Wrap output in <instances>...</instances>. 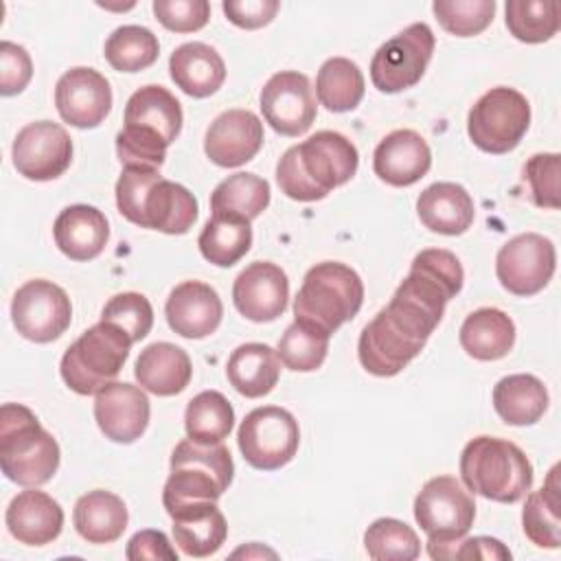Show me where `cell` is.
Masks as SVG:
<instances>
[{
	"label": "cell",
	"mask_w": 561,
	"mask_h": 561,
	"mask_svg": "<svg viewBox=\"0 0 561 561\" xmlns=\"http://www.w3.org/2000/svg\"><path fill=\"white\" fill-rule=\"evenodd\" d=\"M462 283L465 272L454 252L421 250L390 302L362 329L359 364L377 377L401 373L423 351Z\"/></svg>",
	"instance_id": "1"
},
{
	"label": "cell",
	"mask_w": 561,
	"mask_h": 561,
	"mask_svg": "<svg viewBox=\"0 0 561 561\" xmlns=\"http://www.w3.org/2000/svg\"><path fill=\"white\" fill-rule=\"evenodd\" d=\"M357 164V147L344 134L322 129L280 156L276 182L289 199L318 202L346 184L355 175Z\"/></svg>",
	"instance_id": "2"
},
{
	"label": "cell",
	"mask_w": 561,
	"mask_h": 561,
	"mask_svg": "<svg viewBox=\"0 0 561 561\" xmlns=\"http://www.w3.org/2000/svg\"><path fill=\"white\" fill-rule=\"evenodd\" d=\"M182 105L162 85L136 90L123 114V129L116 134V153L123 167L160 169L167 147L180 136Z\"/></svg>",
	"instance_id": "3"
},
{
	"label": "cell",
	"mask_w": 561,
	"mask_h": 561,
	"mask_svg": "<svg viewBox=\"0 0 561 561\" xmlns=\"http://www.w3.org/2000/svg\"><path fill=\"white\" fill-rule=\"evenodd\" d=\"M116 206L127 221L164 234H184L197 219L195 195L149 167L123 169L116 182Z\"/></svg>",
	"instance_id": "4"
},
{
	"label": "cell",
	"mask_w": 561,
	"mask_h": 561,
	"mask_svg": "<svg viewBox=\"0 0 561 561\" xmlns=\"http://www.w3.org/2000/svg\"><path fill=\"white\" fill-rule=\"evenodd\" d=\"M460 478L471 493L493 502L515 504L533 486V465L515 443L495 436H476L460 454Z\"/></svg>",
	"instance_id": "5"
},
{
	"label": "cell",
	"mask_w": 561,
	"mask_h": 561,
	"mask_svg": "<svg viewBox=\"0 0 561 561\" xmlns=\"http://www.w3.org/2000/svg\"><path fill=\"white\" fill-rule=\"evenodd\" d=\"M59 445L22 403L0 408V467L20 486L46 484L59 467Z\"/></svg>",
	"instance_id": "6"
},
{
	"label": "cell",
	"mask_w": 561,
	"mask_h": 561,
	"mask_svg": "<svg viewBox=\"0 0 561 561\" xmlns=\"http://www.w3.org/2000/svg\"><path fill=\"white\" fill-rule=\"evenodd\" d=\"M362 302L364 283L359 274L344 263L322 261L305 274L294 300V316L296 322L333 335L357 316Z\"/></svg>",
	"instance_id": "7"
},
{
	"label": "cell",
	"mask_w": 561,
	"mask_h": 561,
	"mask_svg": "<svg viewBox=\"0 0 561 561\" xmlns=\"http://www.w3.org/2000/svg\"><path fill=\"white\" fill-rule=\"evenodd\" d=\"M234 462L224 443L199 445L184 438L171 454V476L162 491L167 513L188 502H217L230 486Z\"/></svg>",
	"instance_id": "8"
},
{
	"label": "cell",
	"mask_w": 561,
	"mask_h": 561,
	"mask_svg": "<svg viewBox=\"0 0 561 561\" xmlns=\"http://www.w3.org/2000/svg\"><path fill=\"white\" fill-rule=\"evenodd\" d=\"M131 344L123 329L101 320L68 346L59 364L61 379L77 394H96L118 377Z\"/></svg>",
	"instance_id": "9"
},
{
	"label": "cell",
	"mask_w": 561,
	"mask_h": 561,
	"mask_svg": "<svg viewBox=\"0 0 561 561\" xmlns=\"http://www.w3.org/2000/svg\"><path fill=\"white\" fill-rule=\"evenodd\" d=\"M414 519L427 535L430 557L449 559L451 548L473 526V495L454 476H436L414 497Z\"/></svg>",
	"instance_id": "10"
},
{
	"label": "cell",
	"mask_w": 561,
	"mask_h": 561,
	"mask_svg": "<svg viewBox=\"0 0 561 561\" xmlns=\"http://www.w3.org/2000/svg\"><path fill=\"white\" fill-rule=\"evenodd\" d=\"M530 125L528 99L515 88L497 85L484 92L467 116V134L486 153L513 151Z\"/></svg>",
	"instance_id": "11"
},
{
	"label": "cell",
	"mask_w": 561,
	"mask_h": 561,
	"mask_svg": "<svg viewBox=\"0 0 561 561\" xmlns=\"http://www.w3.org/2000/svg\"><path fill=\"white\" fill-rule=\"evenodd\" d=\"M237 443L243 460L261 471L285 467L298 451L300 430L294 414L278 405L254 408L239 425Z\"/></svg>",
	"instance_id": "12"
},
{
	"label": "cell",
	"mask_w": 561,
	"mask_h": 561,
	"mask_svg": "<svg viewBox=\"0 0 561 561\" xmlns=\"http://www.w3.org/2000/svg\"><path fill=\"white\" fill-rule=\"evenodd\" d=\"M434 33L425 22H414L383 42L370 59V81L379 92H403L421 81L434 53Z\"/></svg>",
	"instance_id": "13"
},
{
	"label": "cell",
	"mask_w": 561,
	"mask_h": 561,
	"mask_svg": "<svg viewBox=\"0 0 561 561\" xmlns=\"http://www.w3.org/2000/svg\"><path fill=\"white\" fill-rule=\"evenodd\" d=\"M11 320L22 337L46 344L66 333L72 320V305L59 285L33 278L13 294Z\"/></svg>",
	"instance_id": "14"
},
{
	"label": "cell",
	"mask_w": 561,
	"mask_h": 561,
	"mask_svg": "<svg viewBox=\"0 0 561 561\" xmlns=\"http://www.w3.org/2000/svg\"><path fill=\"white\" fill-rule=\"evenodd\" d=\"M554 267V243L537 232H522L508 239L495 256L497 280L513 296L541 291L550 283Z\"/></svg>",
	"instance_id": "15"
},
{
	"label": "cell",
	"mask_w": 561,
	"mask_h": 561,
	"mask_svg": "<svg viewBox=\"0 0 561 561\" xmlns=\"http://www.w3.org/2000/svg\"><path fill=\"white\" fill-rule=\"evenodd\" d=\"M11 158L18 173L26 180L48 182L70 167L72 140L61 125L53 121H35L18 131Z\"/></svg>",
	"instance_id": "16"
},
{
	"label": "cell",
	"mask_w": 561,
	"mask_h": 561,
	"mask_svg": "<svg viewBox=\"0 0 561 561\" xmlns=\"http://www.w3.org/2000/svg\"><path fill=\"white\" fill-rule=\"evenodd\" d=\"M261 112L265 123L280 136H300L316 121V96L307 75L280 70L261 88Z\"/></svg>",
	"instance_id": "17"
},
{
	"label": "cell",
	"mask_w": 561,
	"mask_h": 561,
	"mask_svg": "<svg viewBox=\"0 0 561 561\" xmlns=\"http://www.w3.org/2000/svg\"><path fill=\"white\" fill-rule=\"evenodd\" d=\"M55 105L68 125L79 129L96 127L112 110L110 81L94 68H70L55 85Z\"/></svg>",
	"instance_id": "18"
},
{
	"label": "cell",
	"mask_w": 561,
	"mask_h": 561,
	"mask_svg": "<svg viewBox=\"0 0 561 561\" xmlns=\"http://www.w3.org/2000/svg\"><path fill=\"white\" fill-rule=\"evenodd\" d=\"M149 399L142 388L127 381H112L94 397V419L105 438L129 445L149 425Z\"/></svg>",
	"instance_id": "19"
},
{
	"label": "cell",
	"mask_w": 561,
	"mask_h": 561,
	"mask_svg": "<svg viewBox=\"0 0 561 561\" xmlns=\"http://www.w3.org/2000/svg\"><path fill=\"white\" fill-rule=\"evenodd\" d=\"M287 298V274L270 261L250 263L232 285V302L237 311L252 322H272L283 316Z\"/></svg>",
	"instance_id": "20"
},
{
	"label": "cell",
	"mask_w": 561,
	"mask_h": 561,
	"mask_svg": "<svg viewBox=\"0 0 561 561\" xmlns=\"http://www.w3.org/2000/svg\"><path fill=\"white\" fill-rule=\"evenodd\" d=\"M263 147V123L250 110H226L208 127L204 151L217 167H241Z\"/></svg>",
	"instance_id": "21"
},
{
	"label": "cell",
	"mask_w": 561,
	"mask_h": 561,
	"mask_svg": "<svg viewBox=\"0 0 561 561\" xmlns=\"http://www.w3.org/2000/svg\"><path fill=\"white\" fill-rule=\"evenodd\" d=\"M164 316L169 327L188 340H202L217 331L224 316L219 294L202 280L175 285L167 298Z\"/></svg>",
	"instance_id": "22"
},
{
	"label": "cell",
	"mask_w": 561,
	"mask_h": 561,
	"mask_svg": "<svg viewBox=\"0 0 561 561\" xmlns=\"http://www.w3.org/2000/svg\"><path fill=\"white\" fill-rule=\"evenodd\" d=\"M432 167V151L414 129H394L375 147L373 169L390 186H410Z\"/></svg>",
	"instance_id": "23"
},
{
	"label": "cell",
	"mask_w": 561,
	"mask_h": 561,
	"mask_svg": "<svg viewBox=\"0 0 561 561\" xmlns=\"http://www.w3.org/2000/svg\"><path fill=\"white\" fill-rule=\"evenodd\" d=\"M7 528L24 546H46L64 528V508L48 493L35 486L20 491L7 506Z\"/></svg>",
	"instance_id": "24"
},
{
	"label": "cell",
	"mask_w": 561,
	"mask_h": 561,
	"mask_svg": "<svg viewBox=\"0 0 561 561\" xmlns=\"http://www.w3.org/2000/svg\"><path fill=\"white\" fill-rule=\"evenodd\" d=\"M169 515L173 519V539L188 557H210L228 537L226 517L215 502H188L173 508Z\"/></svg>",
	"instance_id": "25"
},
{
	"label": "cell",
	"mask_w": 561,
	"mask_h": 561,
	"mask_svg": "<svg viewBox=\"0 0 561 561\" xmlns=\"http://www.w3.org/2000/svg\"><path fill=\"white\" fill-rule=\"evenodd\" d=\"M55 245L72 261H92L96 259L107 239L110 226L105 215L88 204L66 206L53 224Z\"/></svg>",
	"instance_id": "26"
},
{
	"label": "cell",
	"mask_w": 561,
	"mask_h": 561,
	"mask_svg": "<svg viewBox=\"0 0 561 561\" xmlns=\"http://www.w3.org/2000/svg\"><path fill=\"white\" fill-rule=\"evenodd\" d=\"M421 224L438 234L456 237L471 228L476 208L465 186L456 182H434L416 199Z\"/></svg>",
	"instance_id": "27"
},
{
	"label": "cell",
	"mask_w": 561,
	"mask_h": 561,
	"mask_svg": "<svg viewBox=\"0 0 561 561\" xmlns=\"http://www.w3.org/2000/svg\"><path fill=\"white\" fill-rule=\"evenodd\" d=\"M136 381L151 394H180L193 377L191 357L184 348L171 342H153L145 346L134 366Z\"/></svg>",
	"instance_id": "28"
},
{
	"label": "cell",
	"mask_w": 561,
	"mask_h": 561,
	"mask_svg": "<svg viewBox=\"0 0 561 561\" xmlns=\"http://www.w3.org/2000/svg\"><path fill=\"white\" fill-rule=\"evenodd\" d=\"M169 72L184 94L206 99L224 85L226 64L213 46L204 42H186L171 53Z\"/></svg>",
	"instance_id": "29"
},
{
	"label": "cell",
	"mask_w": 561,
	"mask_h": 561,
	"mask_svg": "<svg viewBox=\"0 0 561 561\" xmlns=\"http://www.w3.org/2000/svg\"><path fill=\"white\" fill-rule=\"evenodd\" d=\"M226 377L239 394L248 399L265 397L278 383L280 357L267 344H261V342L241 344L228 357Z\"/></svg>",
	"instance_id": "30"
},
{
	"label": "cell",
	"mask_w": 561,
	"mask_h": 561,
	"mask_svg": "<svg viewBox=\"0 0 561 561\" xmlns=\"http://www.w3.org/2000/svg\"><path fill=\"white\" fill-rule=\"evenodd\" d=\"M458 340L473 359L495 362L511 353L515 344V324L502 309L482 307L465 318Z\"/></svg>",
	"instance_id": "31"
},
{
	"label": "cell",
	"mask_w": 561,
	"mask_h": 561,
	"mask_svg": "<svg viewBox=\"0 0 561 561\" xmlns=\"http://www.w3.org/2000/svg\"><path fill=\"white\" fill-rule=\"evenodd\" d=\"M127 519L129 515L125 502L116 493L103 489H94L81 495L72 511L77 533L88 543L99 546L116 541L125 533Z\"/></svg>",
	"instance_id": "32"
},
{
	"label": "cell",
	"mask_w": 561,
	"mask_h": 561,
	"mask_svg": "<svg viewBox=\"0 0 561 561\" xmlns=\"http://www.w3.org/2000/svg\"><path fill=\"white\" fill-rule=\"evenodd\" d=\"M493 408L508 425H533L548 410V390L535 375H508L493 388Z\"/></svg>",
	"instance_id": "33"
},
{
	"label": "cell",
	"mask_w": 561,
	"mask_h": 561,
	"mask_svg": "<svg viewBox=\"0 0 561 561\" xmlns=\"http://www.w3.org/2000/svg\"><path fill=\"white\" fill-rule=\"evenodd\" d=\"M197 245L208 263L230 267L241 261L252 245L250 219L234 213H213L197 237Z\"/></svg>",
	"instance_id": "34"
},
{
	"label": "cell",
	"mask_w": 561,
	"mask_h": 561,
	"mask_svg": "<svg viewBox=\"0 0 561 561\" xmlns=\"http://www.w3.org/2000/svg\"><path fill=\"white\" fill-rule=\"evenodd\" d=\"M559 465H554L539 491L526 497L522 511L524 535L539 548L561 546V497H559Z\"/></svg>",
	"instance_id": "35"
},
{
	"label": "cell",
	"mask_w": 561,
	"mask_h": 561,
	"mask_svg": "<svg viewBox=\"0 0 561 561\" xmlns=\"http://www.w3.org/2000/svg\"><path fill=\"white\" fill-rule=\"evenodd\" d=\"M316 94L329 112H351L364 99V75L346 57L327 59L316 77Z\"/></svg>",
	"instance_id": "36"
},
{
	"label": "cell",
	"mask_w": 561,
	"mask_h": 561,
	"mask_svg": "<svg viewBox=\"0 0 561 561\" xmlns=\"http://www.w3.org/2000/svg\"><path fill=\"white\" fill-rule=\"evenodd\" d=\"M234 425V410L230 401L217 390L195 394L184 412L186 436L199 445H217L228 438Z\"/></svg>",
	"instance_id": "37"
},
{
	"label": "cell",
	"mask_w": 561,
	"mask_h": 561,
	"mask_svg": "<svg viewBox=\"0 0 561 561\" xmlns=\"http://www.w3.org/2000/svg\"><path fill=\"white\" fill-rule=\"evenodd\" d=\"M270 204V184L254 173H232L221 180L210 195V213H234L256 219Z\"/></svg>",
	"instance_id": "38"
},
{
	"label": "cell",
	"mask_w": 561,
	"mask_h": 561,
	"mask_svg": "<svg viewBox=\"0 0 561 561\" xmlns=\"http://www.w3.org/2000/svg\"><path fill=\"white\" fill-rule=\"evenodd\" d=\"M103 55L107 64L118 72H140L156 64L160 44L147 26L125 24L112 31V35L105 39Z\"/></svg>",
	"instance_id": "39"
},
{
	"label": "cell",
	"mask_w": 561,
	"mask_h": 561,
	"mask_svg": "<svg viewBox=\"0 0 561 561\" xmlns=\"http://www.w3.org/2000/svg\"><path fill=\"white\" fill-rule=\"evenodd\" d=\"M506 28L524 44H541L557 35L561 26L557 0H508Z\"/></svg>",
	"instance_id": "40"
},
{
	"label": "cell",
	"mask_w": 561,
	"mask_h": 561,
	"mask_svg": "<svg viewBox=\"0 0 561 561\" xmlns=\"http://www.w3.org/2000/svg\"><path fill=\"white\" fill-rule=\"evenodd\" d=\"M364 548L375 561H412L421 554L419 535L394 517L375 519L364 533Z\"/></svg>",
	"instance_id": "41"
},
{
	"label": "cell",
	"mask_w": 561,
	"mask_h": 561,
	"mask_svg": "<svg viewBox=\"0 0 561 561\" xmlns=\"http://www.w3.org/2000/svg\"><path fill=\"white\" fill-rule=\"evenodd\" d=\"M329 337H331L329 333L294 320L285 329L283 337L278 340L276 353L289 370L311 373L324 364L327 351H329Z\"/></svg>",
	"instance_id": "42"
},
{
	"label": "cell",
	"mask_w": 561,
	"mask_h": 561,
	"mask_svg": "<svg viewBox=\"0 0 561 561\" xmlns=\"http://www.w3.org/2000/svg\"><path fill=\"white\" fill-rule=\"evenodd\" d=\"M432 11L447 33L471 37L493 22L495 0H436Z\"/></svg>",
	"instance_id": "43"
},
{
	"label": "cell",
	"mask_w": 561,
	"mask_h": 561,
	"mask_svg": "<svg viewBox=\"0 0 561 561\" xmlns=\"http://www.w3.org/2000/svg\"><path fill=\"white\" fill-rule=\"evenodd\" d=\"M101 320L103 322H112L118 329H123L129 340L136 344L142 337H147V333L153 327V309L151 302L136 291H123L112 296L103 311H101Z\"/></svg>",
	"instance_id": "44"
},
{
	"label": "cell",
	"mask_w": 561,
	"mask_h": 561,
	"mask_svg": "<svg viewBox=\"0 0 561 561\" xmlns=\"http://www.w3.org/2000/svg\"><path fill=\"white\" fill-rule=\"evenodd\" d=\"M559 153H535L524 164L530 197L541 208H559Z\"/></svg>",
	"instance_id": "45"
},
{
	"label": "cell",
	"mask_w": 561,
	"mask_h": 561,
	"mask_svg": "<svg viewBox=\"0 0 561 561\" xmlns=\"http://www.w3.org/2000/svg\"><path fill=\"white\" fill-rule=\"evenodd\" d=\"M153 15L173 33H193L206 26L210 4L206 0H153Z\"/></svg>",
	"instance_id": "46"
},
{
	"label": "cell",
	"mask_w": 561,
	"mask_h": 561,
	"mask_svg": "<svg viewBox=\"0 0 561 561\" xmlns=\"http://www.w3.org/2000/svg\"><path fill=\"white\" fill-rule=\"evenodd\" d=\"M33 77V64L24 46L13 42H0V94H20Z\"/></svg>",
	"instance_id": "47"
},
{
	"label": "cell",
	"mask_w": 561,
	"mask_h": 561,
	"mask_svg": "<svg viewBox=\"0 0 561 561\" xmlns=\"http://www.w3.org/2000/svg\"><path fill=\"white\" fill-rule=\"evenodd\" d=\"M221 9L234 26L254 31L270 24L280 4L276 0H226Z\"/></svg>",
	"instance_id": "48"
},
{
	"label": "cell",
	"mask_w": 561,
	"mask_h": 561,
	"mask_svg": "<svg viewBox=\"0 0 561 561\" xmlns=\"http://www.w3.org/2000/svg\"><path fill=\"white\" fill-rule=\"evenodd\" d=\"M129 561H178V552L162 530H138L125 548Z\"/></svg>",
	"instance_id": "49"
},
{
	"label": "cell",
	"mask_w": 561,
	"mask_h": 561,
	"mask_svg": "<svg viewBox=\"0 0 561 561\" xmlns=\"http://www.w3.org/2000/svg\"><path fill=\"white\" fill-rule=\"evenodd\" d=\"M449 559H511V550L493 537H469L460 539L454 548Z\"/></svg>",
	"instance_id": "50"
},
{
	"label": "cell",
	"mask_w": 561,
	"mask_h": 561,
	"mask_svg": "<svg viewBox=\"0 0 561 561\" xmlns=\"http://www.w3.org/2000/svg\"><path fill=\"white\" fill-rule=\"evenodd\" d=\"M239 554H245V557H250V554H259V557H263V554H267V557H272V559H274V557H276V552H272V550H267V548H263V550H261V548H259V546H256V543H252V548H250V550H245V548H241V550H237V552H234V554H232V557H239Z\"/></svg>",
	"instance_id": "51"
}]
</instances>
